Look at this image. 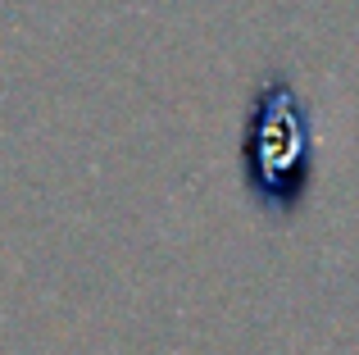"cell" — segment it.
Wrapping results in <instances>:
<instances>
[{
    "instance_id": "cell-1",
    "label": "cell",
    "mask_w": 359,
    "mask_h": 355,
    "mask_svg": "<svg viewBox=\"0 0 359 355\" xmlns=\"http://www.w3.org/2000/svg\"><path fill=\"white\" fill-rule=\"evenodd\" d=\"M245 173L259 187V196H291V187L309 182V123L296 87L287 78H273L255 96L250 123H245Z\"/></svg>"
}]
</instances>
